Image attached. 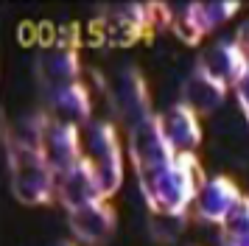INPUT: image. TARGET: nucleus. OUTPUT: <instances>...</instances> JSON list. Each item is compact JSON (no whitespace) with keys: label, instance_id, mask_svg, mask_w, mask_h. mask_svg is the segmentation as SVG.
<instances>
[{"label":"nucleus","instance_id":"f257e3e1","mask_svg":"<svg viewBox=\"0 0 249 246\" xmlns=\"http://www.w3.org/2000/svg\"><path fill=\"white\" fill-rule=\"evenodd\" d=\"M204 179L207 176L202 174V165L196 162V154H177L174 165L137 182L151 212H188Z\"/></svg>","mask_w":249,"mask_h":246},{"label":"nucleus","instance_id":"f03ea898","mask_svg":"<svg viewBox=\"0 0 249 246\" xmlns=\"http://www.w3.org/2000/svg\"><path fill=\"white\" fill-rule=\"evenodd\" d=\"M9 171L12 193L28 207H39L56 199V171L39 145L9 140Z\"/></svg>","mask_w":249,"mask_h":246},{"label":"nucleus","instance_id":"7ed1b4c3","mask_svg":"<svg viewBox=\"0 0 249 246\" xmlns=\"http://www.w3.org/2000/svg\"><path fill=\"white\" fill-rule=\"evenodd\" d=\"M81 140H84L81 159L95 174L104 199H109L124 185V154H121L118 129L107 121H90L81 129Z\"/></svg>","mask_w":249,"mask_h":246},{"label":"nucleus","instance_id":"20e7f679","mask_svg":"<svg viewBox=\"0 0 249 246\" xmlns=\"http://www.w3.org/2000/svg\"><path fill=\"white\" fill-rule=\"evenodd\" d=\"M129 159L137 171V179H148L160 171H165L168 165H174L177 151L165 140L157 115L129 132Z\"/></svg>","mask_w":249,"mask_h":246},{"label":"nucleus","instance_id":"39448f33","mask_svg":"<svg viewBox=\"0 0 249 246\" xmlns=\"http://www.w3.org/2000/svg\"><path fill=\"white\" fill-rule=\"evenodd\" d=\"M112 109L118 115L121 126H126L129 132L137 129L140 123L151 121V98H148V89L143 76L137 73L135 67H126L121 70V76L115 81L112 89Z\"/></svg>","mask_w":249,"mask_h":246},{"label":"nucleus","instance_id":"423d86ee","mask_svg":"<svg viewBox=\"0 0 249 246\" xmlns=\"http://www.w3.org/2000/svg\"><path fill=\"white\" fill-rule=\"evenodd\" d=\"M157 20V9L146 6V3H121L115 6L109 14L101 17V31L109 45H135L143 34L154 25Z\"/></svg>","mask_w":249,"mask_h":246},{"label":"nucleus","instance_id":"0eeeda50","mask_svg":"<svg viewBox=\"0 0 249 246\" xmlns=\"http://www.w3.org/2000/svg\"><path fill=\"white\" fill-rule=\"evenodd\" d=\"M70 218V232L79 244H87V246H101L112 238L115 227H118V215H115L112 204L107 199L101 201H92L87 207H79V210L68 212Z\"/></svg>","mask_w":249,"mask_h":246},{"label":"nucleus","instance_id":"6e6552de","mask_svg":"<svg viewBox=\"0 0 249 246\" xmlns=\"http://www.w3.org/2000/svg\"><path fill=\"white\" fill-rule=\"evenodd\" d=\"M39 148L48 157V162L53 165V171L62 174V171L73 168L76 162H81V157H84L81 129L48 118V126H45V134H42V145Z\"/></svg>","mask_w":249,"mask_h":246},{"label":"nucleus","instance_id":"1a4fd4ad","mask_svg":"<svg viewBox=\"0 0 249 246\" xmlns=\"http://www.w3.org/2000/svg\"><path fill=\"white\" fill-rule=\"evenodd\" d=\"M157 121H160V129L165 134L168 145L177 154H196V148L202 143L199 112H193L185 104H174L162 115H157Z\"/></svg>","mask_w":249,"mask_h":246},{"label":"nucleus","instance_id":"9d476101","mask_svg":"<svg viewBox=\"0 0 249 246\" xmlns=\"http://www.w3.org/2000/svg\"><path fill=\"white\" fill-rule=\"evenodd\" d=\"M56 199L68 212L104 199L101 188H98V179H95V174L90 171V165L84 159L76 162L73 168H68V171L56 174Z\"/></svg>","mask_w":249,"mask_h":246},{"label":"nucleus","instance_id":"9b49d317","mask_svg":"<svg viewBox=\"0 0 249 246\" xmlns=\"http://www.w3.org/2000/svg\"><path fill=\"white\" fill-rule=\"evenodd\" d=\"M241 199L244 196H241V190H238V185L232 179L210 176V179H204V185L199 188L193 207H196V215L204 218V221L224 224V218L235 210Z\"/></svg>","mask_w":249,"mask_h":246},{"label":"nucleus","instance_id":"f8f14e48","mask_svg":"<svg viewBox=\"0 0 249 246\" xmlns=\"http://www.w3.org/2000/svg\"><path fill=\"white\" fill-rule=\"evenodd\" d=\"M79 76H81L79 53L73 48H65V45L48 48L36 62V78L45 89V95L56 92L62 87H70V84H79Z\"/></svg>","mask_w":249,"mask_h":246},{"label":"nucleus","instance_id":"ddd939ff","mask_svg":"<svg viewBox=\"0 0 249 246\" xmlns=\"http://www.w3.org/2000/svg\"><path fill=\"white\" fill-rule=\"evenodd\" d=\"M45 115L51 121L68 123V126H87L92 115V101L90 92L84 84H70V87H62L56 92H48L45 95Z\"/></svg>","mask_w":249,"mask_h":246},{"label":"nucleus","instance_id":"4468645a","mask_svg":"<svg viewBox=\"0 0 249 246\" xmlns=\"http://www.w3.org/2000/svg\"><path fill=\"white\" fill-rule=\"evenodd\" d=\"M199 67H204L210 76L218 78L227 87H235L238 81L244 78V73L249 70L247 62H244V56H241V51H238L235 39H215L202 53Z\"/></svg>","mask_w":249,"mask_h":246},{"label":"nucleus","instance_id":"2eb2a0df","mask_svg":"<svg viewBox=\"0 0 249 246\" xmlns=\"http://www.w3.org/2000/svg\"><path fill=\"white\" fill-rule=\"evenodd\" d=\"M227 89H230L227 84H221L204 67L196 65L193 73L188 76V81H185V87H182V104L191 106L193 112H213L224 101Z\"/></svg>","mask_w":249,"mask_h":246},{"label":"nucleus","instance_id":"dca6fc26","mask_svg":"<svg viewBox=\"0 0 249 246\" xmlns=\"http://www.w3.org/2000/svg\"><path fill=\"white\" fill-rule=\"evenodd\" d=\"M193 11H196V20H199V28L202 34H213L218 25H224L232 14L238 11V3H227V0H207V3H193Z\"/></svg>","mask_w":249,"mask_h":246},{"label":"nucleus","instance_id":"f3484780","mask_svg":"<svg viewBox=\"0 0 249 246\" xmlns=\"http://www.w3.org/2000/svg\"><path fill=\"white\" fill-rule=\"evenodd\" d=\"M221 235H224L227 246H249V199L247 196L238 201V207L224 218Z\"/></svg>","mask_w":249,"mask_h":246},{"label":"nucleus","instance_id":"a211bd4d","mask_svg":"<svg viewBox=\"0 0 249 246\" xmlns=\"http://www.w3.org/2000/svg\"><path fill=\"white\" fill-rule=\"evenodd\" d=\"M185 212H151V235L162 241V244H171L177 241L185 229Z\"/></svg>","mask_w":249,"mask_h":246},{"label":"nucleus","instance_id":"6ab92c4d","mask_svg":"<svg viewBox=\"0 0 249 246\" xmlns=\"http://www.w3.org/2000/svg\"><path fill=\"white\" fill-rule=\"evenodd\" d=\"M232 92H235L238 106H241V112H244V118H247V123H249V70L244 73V78L238 81L235 87H232Z\"/></svg>","mask_w":249,"mask_h":246},{"label":"nucleus","instance_id":"aec40b11","mask_svg":"<svg viewBox=\"0 0 249 246\" xmlns=\"http://www.w3.org/2000/svg\"><path fill=\"white\" fill-rule=\"evenodd\" d=\"M232 39H235L238 51H241V56H244V62H247V67H249V20L238 25V31H235Z\"/></svg>","mask_w":249,"mask_h":246}]
</instances>
